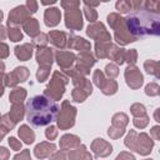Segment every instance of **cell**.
<instances>
[{"label":"cell","instance_id":"obj_2","mask_svg":"<svg viewBox=\"0 0 160 160\" xmlns=\"http://www.w3.org/2000/svg\"><path fill=\"white\" fill-rule=\"evenodd\" d=\"M129 31L135 36L159 35L160 16L158 12L148 9H136L125 19Z\"/></svg>","mask_w":160,"mask_h":160},{"label":"cell","instance_id":"obj_1","mask_svg":"<svg viewBox=\"0 0 160 160\" xmlns=\"http://www.w3.org/2000/svg\"><path fill=\"white\" fill-rule=\"evenodd\" d=\"M59 109V104L54 100L44 95H36L26 102V119L32 126H45L56 120Z\"/></svg>","mask_w":160,"mask_h":160}]
</instances>
